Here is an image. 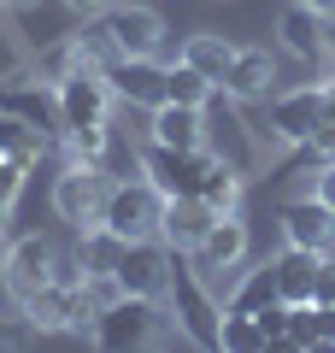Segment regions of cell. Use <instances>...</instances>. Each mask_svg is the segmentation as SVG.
Returning a JSON list of instances; mask_svg holds the SVG:
<instances>
[{"mask_svg": "<svg viewBox=\"0 0 335 353\" xmlns=\"http://www.w3.org/2000/svg\"><path fill=\"white\" fill-rule=\"evenodd\" d=\"M165 301H171V312H176V330H183L194 347H223V301L206 283V271L194 265V253L171 248V289H165Z\"/></svg>", "mask_w": 335, "mask_h": 353, "instance_id": "obj_1", "label": "cell"}, {"mask_svg": "<svg viewBox=\"0 0 335 353\" xmlns=\"http://www.w3.org/2000/svg\"><path fill=\"white\" fill-rule=\"evenodd\" d=\"M171 324L176 318H165L159 301H148V294H118V301L94 318L88 336H94L100 347H112V353H130V347H159Z\"/></svg>", "mask_w": 335, "mask_h": 353, "instance_id": "obj_2", "label": "cell"}, {"mask_svg": "<svg viewBox=\"0 0 335 353\" xmlns=\"http://www.w3.org/2000/svg\"><path fill=\"white\" fill-rule=\"evenodd\" d=\"M100 224L118 230L124 241H148V236H159V224H165V194L153 189L148 176H118V183L106 189Z\"/></svg>", "mask_w": 335, "mask_h": 353, "instance_id": "obj_3", "label": "cell"}, {"mask_svg": "<svg viewBox=\"0 0 335 353\" xmlns=\"http://www.w3.org/2000/svg\"><path fill=\"white\" fill-rule=\"evenodd\" d=\"M18 318H24L36 336H65V330H94L100 306L88 301V289H71V283H41L30 301H18Z\"/></svg>", "mask_w": 335, "mask_h": 353, "instance_id": "obj_4", "label": "cell"}, {"mask_svg": "<svg viewBox=\"0 0 335 353\" xmlns=\"http://www.w3.org/2000/svg\"><path fill=\"white\" fill-rule=\"evenodd\" d=\"M106 189H112V176L100 171V165L71 159L59 176H53V218L71 224V230L100 224V212H106Z\"/></svg>", "mask_w": 335, "mask_h": 353, "instance_id": "obj_5", "label": "cell"}, {"mask_svg": "<svg viewBox=\"0 0 335 353\" xmlns=\"http://www.w3.org/2000/svg\"><path fill=\"white\" fill-rule=\"evenodd\" d=\"M212 159H218L212 148H165V141H148L141 176H148L165 201H176V194H200V176H206Z\"/></svg>", "mask_w": 335, "mask_h": 353, "instance_id": "obj_6", "label": "cell"}, {"mask_svg": "<svg viewBox=\"0 0 335 353\" xmlns=\"http://www.w3.org/2000/svg\"><path fill=\"white\" fill-rule=\"evenodd\" d=\"M53 253H59V241L41 236V230H30V236H18L12 248H6V259H0V283H6V294H12V306L30 301L41 283H53Z\"/></svg>", "mask_w": 335, "mask_h": 353, "instance_id": "obj_7", "label": "cell"}, {"mask_svg": "<svg viewBox=\"0 0 335 353\" xmlns=\"http://www.w3.org/2000/svg\"><path fill=\"white\" fill-rule=\"evenodd\" d=\"M59 88V118H65V130H83V124H112V77L100 71V65H83V71H71L65 83H53Z\"/></svg>", "mask_w": 335, "mask_h": 353, "instance_id": "obj_8", "label": "cell"}, {"mask_svg": "<svg viewBox=\"0 0 335 353\" xmlns=\"http://www.w3.org/2000/svg\"><path fill=\"white\" fill-rule=\"evenodd\" d=\"M323 118H329V112H323V83L271 94V136L283 141V148H306V141L318 136Z\"/></svg>", "mask_w": 335, "mask_h": 353, "instance_id": "obj_9", "label": "cell"}, {"mask_svg": "<svg viewBox=\"0 0 335 353\" xmlns=\"http://www.w3.org/2000/svg\"><path fill=\"white\" fill-rule=\"evenodd\" d=\"M118 289L124 294H148V301H165V289H171V248H165L159 236L148 241H124V259H118Z\"/></svg>", "mask_w": 335, "mask_h": 353, "instance_id": "obj_10", "label": "cell"}, {"mask_svg": "<svg viewBox=\"0 0 335 353\" xmlns=\"http://www.w3.org/2000/svg\"><path fill=\"white\" fill-rule=\"evenodd\" d=\"M206 148L218 153V159H230L236 171H259V148H253V136H247V124H241V112H236V101L230 94H212L206 101Z\"/></svg>", "mask_w": 335, "mask_h": 353, "instance_id": "obj_11", "label": "cell"}, {"mask_svg": "<svg viewBox=\"0 0 335 353\" xmlns=\"http://www.w3.org/2000/svg\"><path fill=\"white\" fill-rule=\"evenodd\" d=\"M241 259H247V224H241V212H218V224L206 230V241L194 248V265L206 271L212 289L230 294V271H241Z\"/></svg>", "mask_w": 335, "mask_h": 353, "instance_id": "obj_12", "label": "cell"}, {"mask_svg": "<svg viewBox=\"0 0 335 353\" xmlns=\"http://www.w3.org/2000/svg\"><path fill=\"white\" fill-rule=\"evenodd\" d=\"M283 241L288 248H306V253H329L335 248V212L306 194V201H288L283 206Z\"/></svg>", "mask_w": 335, "mask_h": 353, "instance_id": "obj_13", "label": "cell"}, {"mask_svg": "<svg viewBox=\"0 0 335 353\" xmlns=\"http://www.w3.org/2000/svg\"><path fill=\"white\" fill-rule=\"evenodd\" d=\"M106 30L118 36L124 59H153L159 41H165V18L153 12V6H112V12H106Z\"/></svg>", "mask_w": 335, "mask_h": 353, "instance_id": "obj_14", "label": "cell"}, {"mask_svg": "<svg viewBox=\"0 0 335 353\" xmlns=\"http://www.w3.org/2000/svg\"><path fill=\"white\" fill-rule=\"evenodd\" d=\"M276 36H283V48L294 53V59H306V65H329V18L323 12H312V6H288L283 12V24H276Z\"/></svg>", "mask_w": 335, "mask_h": 353, "instance_id": "obj_15", "label": "cell"}, {"mask_svg": "<svg viewBox=\"0 0 335 353\" xmlns=\"http://www.w3.org/2000/svg\"><path fill=\"white\" fill-rule=\"evenodd\" d=\"M218 224V212H212L200 194H176V201H165V224H159V241L176 253H194L200 241H206V230Z\"/></svg>", "mask_w": 335, "mask_h": 353, "instance_id": "obj_16", "label": "cell"}, {"mask_svg": "<svg viewBox=\"0 0 335 353\" xmlns=\"http://www.w3.org/2000/svg\"><path fill=\"white\" fill-rule=\"evenodd\" d=\"M271 83H276V59L271 48H236V65L223 71V94L236 106L247 101H271Z\"/></svg>", "mask_w": 335, "mask_h": 353, "instance_id": "obj_17", "label": "cell"}, {"mask_svg": "<svg viewBox=\"0 0 335 353\" xmlns=\"http://www.w3.org/2000/svg\"><path fill=\"white\" fill-rule=\"evenodd\" d=\"M0 112L24 118V124H30V130H41V136H65V118H59V88H53V83H41V77H36V88H0Z\"/></svg>", "mask_w": 335, "mask_h": 353, "instance_id": "obj_18", "label": "cell"}, {"mask_svg": "<svg viewBox=\"0 0 335 353\" xmlns=\"http://www.w3.org/2000/svg\"><path fill=\"white\" fill-rule=\"evenodd\" d=\"M165 71H171V65H159V59H118L112 65V94H118V101H130V106H159L165 101Z\"/></svg>", "mask_w": 335, "mask_h": 353, "instance_id": "obj_19", "label": "cell"}, {"mask_svg": "<svg viewBox=\"0 0 335 353\" xmlns=\"http://www.w3.org/2000/svg\"><path fill=\"white\" fill-rule=\"evenodd\" d=\"M153 141L165 148H206V106H176V101H159L153 106Z\"/></svg>", "mask_w": 335, "mask_h": 353, "instance_id": "obj_20", "label": "cell"}, {"mask_svg": "<svg viewBox=\"0 0 335 353\" xmlns=\"http://www.w3.org/2000/svg\"><path fill=\"white\" fill-rule=\"evenodd\" d=\"M271 301H283V294H276V265L265 259V265H253V271H241V277L230 283L223 312H259V306H271Z\"/></svg>", "mask_w": 335, "mask_h": 353, "instance_id": "obj_21", "label": "cell"}, {"mask_svg": "<svg viewBox=\"0 0 335 353\" xmlns=\"http://www.w3.org/2000/svg\"><path fill=\"white\" fill-rule=\"evenodd\" d=\"M271 265H276V294H283L288 306L312 301V277H318V253H306V248H283Z\"/></svg>", "mask_w": 335, "mask_h": 353, "instance_id": "obj_22", "label": "cell"}, {"mask_svg": "<svg viewBox=\"0 0 335 353\" xmlns=\"http://www.w3.org/2000/svg\"><path fill=\"white\" fill-rule=\"evenodd\" d=\"M183 59L194 65L200 77H212V83L223 88V71L236 65V41H223L218 30H200V36H188V41H183Z\"/></svg>", "mask_w": 335, "mask_h": 353, "instance_id": "obj_23", "label": "cell"}, {"mask_svg": "<svg viewBox=\"0 0 335 353\" xmlns=\"http://www.w3.org/2000/svg\"><path fill=\"white\" fill-rule=\"evenodd\" d=\"M241 189H247V171H236L230 159H212L200 176V201L212 212H241Z\"/></svg>", "mask_w": 335, "mask_h": 353, "instance_id": "obj_24", "label": "cell"}, {"mask_svg": "<svg viewBox=\"0 0 335 353\" xmlns=\"http://www.w3.org/2000/svg\"><path fill=\"white\" fill-rule=\"evenodd\" d=\"M0 153L6 159H18V165H30L36 171V159L48 153V136L41 130H30L24 118H12V112H0Z\"/></svg>", "mask_w": 335, "mask_h": 353, "instance_id": "obj_25", "label": "cell"}, {"mask_svg": "<svg viewBox=\"0 0 335 353\" xmlns=\"http://www.w3.org/2000/svg\"><path fill=\"white\" fill-rule=\"evenodd\" d=\"M212 94H218V83H212V77H200L188 59H176L171 71H165V101H176V106H206Z\"/></svg>", "mask_w": 335, "mask_h": 353, "instance_id": "obj_26", "label": "cell"}, {"mask_svg": "<svg viewBox=\"0 0 335 353\" xmlns=\"http://www.w3.org/2000/svg\"><path fill=\"white\" fill-rule=\"evenodd\" d=\"M83 65H88V53H83V41H77V36H59L53 48L36 53V77H41V83H65V77L83 71Z\"/></svg>", "mask_w": 335, "mask_h": 353, "instance_id": "obj_27", "label": "cell"}, {"mask_svg": "<svg viewBox=\"0 0 335 353\" xmlns=\"http://www.w3.org/2000/svg\"><path fill=\"white\" fill-rule=\"evenodd\" d=\"M112 124H83V130H65V153L71 159H83V165H100L106 171V159H112Z\"/></svg>", "mask_w": 335, "mask_h": 353, "instance_id": "obj_28", "label": "cell"}, {"mask_svg": "<svg viewBox=\"0 0 335 353\" xmlns=\"http://www.w3.org/2000/svg\"><path fill=\"white\" fill-rule=\"evenodd\" d=\"M223 347L230 353H265V330L253 312H223Z\"/></svg>", "mask_w": 335, "mask_h": 353, "instance_id": "obj_29", "label": "cell"}, {"mask_svg": "<svg viewBox=\"0 0 335 353\" xmlns=\"http://www.w3.org/2000/svg\"><path fill=\"white\" fill-rule=\"evenodd\" d=\"M77 41H83L88 65H100V71H112V65L124 59V48H118V36L106 30V18H100V24H88V30H77Z\"/></svg>", "mask_w": 335, "mask_h": 353, "instance_id": "obj_30", "label": "cell"}, {"mask_svg": "<svg viewBox=\"0 0 335 353\" xmlns=\"http://www.w3.org/2000/svg\"><path fill=\"white\" fill-rule=\"evenodd\" d=\"M24 176H30V165H18V159L0 153V218H12V206L24 201Z\"/></svg>", "mask_w": 335, "mask_h": 353, "instance_id": "obj_31", "label": "cell"}, {"mask_svg": "<svg viewBox=\"0 0 335 353\" xmlns=\"http://www.w3.org/2000/svg\"><path fill=\"white\" fill-rule=\"evenodd\" d=\"M312 301L335 306V253H318V277H312Z\"/></svg>", "mask_w": 335, "mask_h": 353, "instance_id": "obj_32", "label": "cell"}, {"mask_svg": "<svg viewBox=\"0 0 335 353\" xmlns=\"http://www.w3.org/2000/svg\"><path fill=\"white\" fill-rule=\"evenodd\" d=\"M312 194H318V201L335 212V159H329V165H318V189H312Z\"/></svg>", "mask_w": 335, "mask_h": 353, "instance_id": "obj_33", "label": "cell"}, {"mask_svg": "<svg viewBox=\"0 0 335 353\" xmlns=\"http://www.w3.org/2000/svg\"><path fill=\"white\" fill-rule=\"evenodd\" d=\"M30 336H36L30 324H6V318H0V347H24Z\"/></svg>", "mask_w": 335, "mask_h": 353, "instance_id": "obj_34", "label": "cell"}, {"mask_svg": "<svg viewBox=\"0 0 335 353\" xmlns=\"http://www.w3.org/2000/svg\"><path fill=\"white\" fill-rule=\"evenodd\" d=\"M65 6H71L77 18H106L112 12V0H65Z\"/></svg>", "mask_w": 335, "mask_h": 353, "instance_id": "obj_35", "label": "cell"}, {"mask_svg": "<svg viewBox=\"0 0 335 353\" xmlns=\"http://www.w3.org/2000/svg\"><path fill=\"white\" fill-rule=\"evenodd\" d=\"M300 6H312V12H323V18H335V0H300Z\"/></svg>", "mask_w": 335, "mask_h": 353, "instance_id": "obj_36", "label": "cell"}, {"mask_svg": "<svg viewBox=\"0 0 335 353\" xmlns=\"http://www.w3.org/2000/svg\"><path fill=\"white\" fill-rule=\"evenodd\" d=\"M323 112L335 118V77H329V83H323Z\"/></svg>", "mask_w": 335, "mask_h": 353, "instance_id": "obj_37", "label": "cell"}, {"mask_svg": "<svg viewBox=\"0 0 335 353\" xmlns=\"http://www.w3.org/2000/svg\"><path fill=\"white\" fill-rule=\"evenodd\" d=\"M0 6H6V12H30V6H36V0H0Z\"/></svg>", "mask_w": 335, "mask_h": 353, "instance_id": "obj_38", "label": "cell"}]
</instances>
